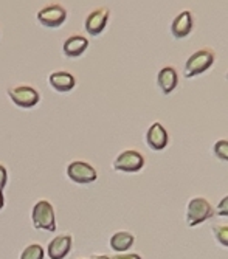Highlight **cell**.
<instances>
[{
    "label": "cell",
    "mask_w": 228,
    "mask_h": 259,
    "mask_svg": "<svg viewBox=\"0 0 228 259\" xmlns=\"http://www.w3.org/2000/svg\"><path fill=\"white\" fill-rule=\"evenodd\" d=\"M49 84L53 87V90L59 93H67L75 89L76 85V78L73 73L65 72V70H59V72H53L49 76Z\"/></svg>",
    "instance_id": "13"
},
{
    "label": "cell",
    "mask_w": 228,
    "mask_h": 259,
    "mask_svg": "<svg viewBox=\"0 0 228 259\" xmlns=\"http://www.w3.org/2000/svg\"><path fill=\"white\" fill-rule=\"evenodd\" d=\"M4 205H5V197H4V191L0 190V209L4 208Z\"/></svg>",
    "instance_id": "23"
},
{
    "label": "cell",
    "mask_w": 228,
    "mask_h": 259,
    "mask_svg": "<svg viewBox=\"0 0 228 259\" xmlns=\"http://www.w3.org/2000/svg\"><path fill=\"white\" fill-rule=\"evenodd\" d=\"M213 151H214V155L219 158V160H222V161H226L228 160V141L226 140H217L216 141V145H214V148H213Z\"/></svg>",
    "instance_id": "18"
},
{
    "label": "cell",
    "mask_w": 228,
    "mask_h": 259,
    "mask_svg": "<svg viewBox=\"0 0 228 259\" xmlns=\"http://www.w3.org/2000/svg\"><path fill=\"white\" fill-rule=\"evenodd\" d=\"M31 222L34 228L45 231H56V216L55 208L50 200L40 199L34 203L31 209Z\"/></svg>",
    "instance_id": "2"
},
{
    "label": "cell",
    "mask_w": 228,
    "mask_h": 259,
    "mask_svg": "<svg viewBox=\"0 0 228 259\" xmlns=\"http://www.w3.org/2000/svg\"><path fill=\"white\" fill-rule=\"evenodd\" d=\"M7 95L17 107H22V109H31L37 106L40 100L37 89L27 85V84H19V85L10 87L7 90Z\"/></svg>",
    "instance_id": "5"
},
{
    "label": "cell",
    "mask_w": 228,
    "mask_h": 259,
    "mask_svg": "<svg viewBox=\"0 0 228 259\" xmlns=\"http://www.w3.org/2000/svg\"><path fill=\"white\" fill-rule=\"evenodd\" d=\"M40 25L45 28H59L67 20V10L59 4H52L43 7L36 14Z\"/></svg>",
    "instance_id": "7"
},
{
    "label": "cell",
    "mask_w": 228,
    "mask_h": 259,
    "mask_svg": "<svg viewBox=\"0 0 228 259\" xmlns=\"http://www.w3.org/2000/svg\"><path fill=\"white\" fill-rule=\"evenodd\" d=\"M213 233H214V238L217 241L219 245L222 247H228V227L226 225H213Z\"/></svg>",
    "instance_id": "17"
},
{
    "label": "cell",
    "mask_w": 228,
    "mask_h": 259,
    "mask_svg": "<svg viewBox=\"0 0 228 259\" xmlns=\"http://www.w3.org/2000/svg\"><path fill=\"white\" fill-rule=\"evenodd\" d=\"M110 259H142L139 253H113Z\"/></svg>",
    "instance_id": "20"
},
{
    "label": "cell",
    "mask_w": 228,
    "mask_h": 259,
    "mask_svg": "<svg viewBox=\"0 0 228 259\" xmlns=\"http://www.w3.org/2000/svg\"><path fill=\"white\" fill-rule=\"evenodd\" d=\"M214 59H216L214 50L210 49V47H203V49L194 52L185 62V68H184L185 78L191 79L205 73L207 70L211 68V65L214 64Z\"/></svg>",
    "instance_id": "1"
},
{
    "label": "cell",
    "mask_w": 228,
    "mask_h": 259,
    "mask_svg": "<svg viewBox=\"0 0 228 259\" xmlns=\"http://www.w3.org/2000/svg\"><path fill=\"white\" fill-rule=\"evenodd\" d=\"M67 176L72 182L78 185H88L94 183L98 179V171L95 169L94 164L82 160H73L68 163L67 166Z\"/></svg>",
    "instance_id": "6"
},
{
    "label": "cell",
    "mask_w": 228,
    "mask_h": 259,
    "mask_svg": "<svg viewBox=\"0 0 228 259\" xmlns=\"http://www.w3.org/2000/svg\"><path fill=\"white\" fill-rule=\"evenodd\" d=\"M228 197L226 196H223V199L219 202V205H217V209H216V214L217 216H220V218H226L228 216Z\"/></svg>",
    "instance_id": "19"
},
{
    "label": "cell",
    "mask_w": 228,
    "mask_h": 259,
    "mask_svg": "<svg viewBox=\"0 0 228 259\" xmlns=\"http://www.w3.org/2000/svg\"><path fill=\"white\" fill-rule=\"evenodd\" d=\"M8 182V171L4 163H0V190H4Z\"/></svg>",
    "instance_id": "21"
},
{
    "label": "cell",
    "mask_w": 228,
    "mask_h": 259,
    "mask_svg": "<svg viewBox=\"0 0 228 259\" xmlns=\"http://www.w3.org/2000/svg\"><path fill=\"white\" fill-rule=\"evenodd\" d=\"M145 138H146L145 140L146 145L152 151H155V152L163 151L168 146V143H169V135H168L166 127L162 123H158V121H155V123L151 124V127L148 129Z\"/></svg>",
    "instance_id": "9"
},
{
    "label": "cell",
    "mask_w": 228,
    "mask_h": 259,
    "mask_svg": "<svg viewBox=\"0 0 228 259\" xmlns=\"http://www.w3.org/2000/svg\"><path fill=\"white\" fill-rule=\"evenodd\" d=\"M214 216V208L202 196L190 199L187 205V224L188 227H197Z\"/></svg>",
    "instance_id": "3"
},
{
    "label": "cell",
    "mask_w": 228,
    "mask_h": 259,
    "mask_svg": "<svg viewBox=\"0 0 228 259\" xmlns=\"http://www.w3.org/2000/svg\"><path fill=\"white\" fill-rule=\"evenodd\" d=\"M145 155L136 149H124L113 160V169L118 172H139L145 168Z\"/></svg>",
    "instance_id": "4"
},
{
    "label": "cell",
    "mask_w": 228,
    "mask_h": 259,
    "mask_svg": "<svg viewBox=\"0 0 228 259\" xmlns=\"http://www.w3.org/2000/svg\"><path fill=\"white\" fill-rule=\"evenodd\" d=\"M135 242V236L130 233V231H117L113 233L110 236V241H109V245L110 248L115 251V253H126L127 250L132 248Z\"/></svg>",
    "instance_id": "15"
},
{
    "label": "cell",
    "mask_w": 228,
    "mask_h": 259,
    "mask_svg": "<svg viewBox=\"0 0 228 259\" xmlns=\"http://www.w3.org/2000/svg\"><path fill=\"white\" fill-rule=\"evenodd\" d=\"M73 247V236L70 233H62L55 236L47 247V253L50 259H64L68 256Z\"/></svg>",
    "instance_id": "10"
},
{
    "label": "cell",
    "mask_w": 228,
    "mask_h": 259,
    "mask_svg": "<svg viewBox=\"0 0 228 259\" xmlns=\"http://www.w3.org/2000/svg\"><path fill=\"white\" fill-rule=\"evenodd\" d=\"M78 259H110V254H90V256H84V257H78Z\"/></svg>",
    "instance_id": "22"
},
{
    "label": "cell",
    "mask_w": 228,
    "mask_h": 259,
    "mask_svg": "<svg viewBox=\"0 0 228 259\" xmlns=\"http://www.w3.org/2000/svg\"><path fill=\"white\" fill-rule=\"evenodd\" d=\"M193 23L194 20H193V14L190 10L180 11L171 22V34L178 40L185 39L193 31Z\"/></svg>",
    "instance_id": "11"
},
{
    "label": "cell",
    "mask_w": 228,
    "mask_h": 259,
    "mask_svg": "<svg viewBox=\"0 0 228 259\" xmlns=\"http://www.w3.org/2000/svg\"><path fill=\"white\" fill-rule=\"evenodd\" d=\"M110 17V10L107 7H98L85 16L84 28L90 36H98L104 31Z\"/></svg>",
    "instance_id": "8"
},
{
    "label": "cell",
    "mask_w": 228,
    "mask_h": 259,
    "mask_svg": "<svg viewBox=\"0 0 228 259\" xmlns=\"http://www.w3.org/2000/svg\"><path fill=\"white\" fill-rule=\"evenodd\" d=\"M178 85V73L172 65H165L157 73V87L163 95H169Z\"/></svg>",
    "instance_id": "12"
},
{
    "label": "cell",
    "mask_w": 228,
    "mask_h": 259,
    "mask_svg": "<svg viewBox=\"0 0 228 259\" xmlns=\"http://www.w3.org/2000/svg\"><path fill=\"white\" fill-rule=\"evenodd\" d=\"M88 47V39L81 34L68 36L62 44V53L67 58H79Z\"/></svg>",
    "instance_id": "14"
},
{
    "label": "cell",
    "mask_w": 228,
    "mask_h": 259,
    "mask_svg": "<svg viewBox=\"0 0 228 259\" xmlns=\"http://www.w3.org/2000/svg\"><path fill=\"white\" fill-rule=\"evenodd\" d=\"M45 250L40 244H30L22 250L19 259H43Z\"/></svg>",
    "instance_id": "16"
}]
</instances>
